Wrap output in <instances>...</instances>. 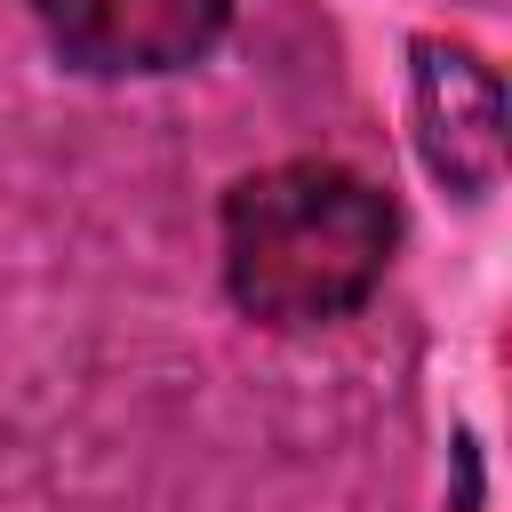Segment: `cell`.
<instances>
[{
    "instance_id": "3957f363",
    "label": "cell",
    "mask_w": 512,
    "mask_h": 512,
    "mask_svg": "<svg viewBox=\"0 0 512 512\" xmlns=\"http://www.w3.org/2000/svg\"><path fill=\"white\" fill-rule=\"evenodd\" d=\"M408 112H416V152L424 168L480 200L504 176V80L488 56H472L464 40H416L408 48Z\"/></svg>"
},
{
    "instance_id": "6da1fadb",
    "label": "cell",
    "mask_w": 512,
    "mask_h": 512,
    "mask_svg": "<svg viewBox=\"0 0 512 512\" xmlns=\"http://www.w3.org/2000/svg\"><path fill=\"white\" fill-rule=\"evenodd\" d=\"M400 248V208L376 176L344 160H272L248 168L216 208V264L240 320L304 336L352 320Z\"/></svg>"
},
{
    "instance_id": "7a4b0ae2",
    "label": "cell",
    "mask_w": 512,
    "mask_h": 512,
    "mask_svg": "<svg viewBox=\"0 0 512 512\" xmlns=\"http://www.w3.org/2000/svg\"><path fill=\"white\" fill-rule=\"evenodd\" d=\"M48 48L88 72V80H160L200 64L224 24L232 0H32Z\"/></svg>"
}]
</instances>
